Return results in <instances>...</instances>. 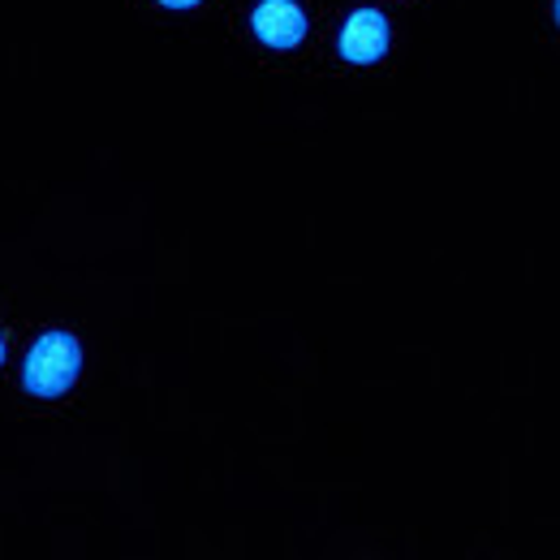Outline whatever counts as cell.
Masks as SVG:
<instances>
[{
	"label": "cell",
	"mask_w": 560,
	"mask_h": 560,
	"mask_svg": "<svg viewBox=\"0 0 560 560\" xmlns=\"http://www.w3.org/2000/svg\"><path fill=\"white\" fill-rule=\"evenodd\" d=\"M82 371V346L70 332H44L26 353V393L35 397H61Z\"/></svg>",
	"instance_id": "obj_1"
},
{
	"label": "cell",
	"mask_w": 560,
	"mask_h": 560,
	"mask_svg": "<svg viewBox=\"0 0 560 560\" xmlns=\"http://www.w3.org/2000/svg\"><path fill=\"white\" fill-rule=\"evenodd\" d=\"M250 31L264 48L272 52H289L306 39V13L298 0H259L250 9Z\"/></svg>",
	"instance_id": "obj_2"
},
{
	"label": "cell",
	"mask_w": 560,
	"mask_h": 560,
	"mask_svg": "<svg viewBox=\"0 0 560 560\" xmlns=\"http://www.w3.org/2000/svg\"><path fill=\"white\" fill-rule=\"evenodd\" d=\"M388 18L380 9H353L341 26V39H337V52L350 61V66H375L384 52H388Z\"/></svg>",
	"instance_id": "obj_3"
},
{
	"label": "cell",
	"mask_w": 560,
	"mask_h": 560,
	"mask_svg": "<svg viewBox=\"0 0 560 560\" xmlns=\"http://www.w3.org/2000/svg\"><path fill=\"white\" fill-rule=\"evenodd\" d=\"M160 4H164V9H195L199 0H160Z\"/></svg>",
	"instance_id": "obj_4"
},
{
	"label": "cell",
	"mask_w": 560,
	"mask_h": 560,
	"mask_svg": "<svg viewBox=\"0 0 560 560\" xmlns=\"http://www.w3.org/2000/svg\"><path fill=\"white\" fill-rule=\"evenodd\" d=\"M552 13H557V26H560V0H557V4H552Z\"/></svg>",
	"instance_id": "obj_5"
},
{
	"label": "cell",
	"mask_w": 560,
	"mask_h": 560,
	"mask_svg": "<svg viewBox=\"0 0 560 560\" xmlns=\"http://www.w3.org/2000/svg\"><path fill=\"white\" fill-rule=\"evenodd\" d=\"M0 362H4V341H0Z\"/></svg>",
	"instance_id": "obj_6"
}]
</instances>
